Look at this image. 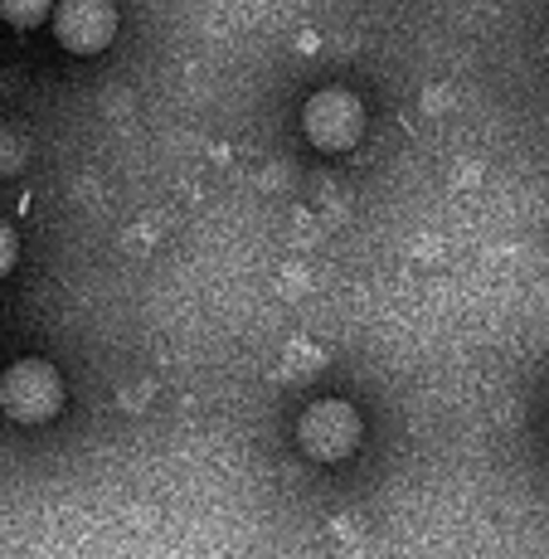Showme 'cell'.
I'll use <instances>...</instances> for the list:
<instances>
[{
    "label": "cell",
    "mask_w": 549,
    "mask_h": 559,
    "mask_svg": "<svg viewBox=\"0 0 549 559\" xmlns=\"http://www.w3.org/2000/svg\"><path fill=\"white\" fill-rule=\"evenodd\" d=\"M0 408L15 424H49L63 408V380L49 360H15L0 374Z\"/></svg>",
    "instance_id": "1"
},
{
    "label": "cell",
    "mask_w": 549,
    "mask_h": 559,
    "mask_svg": "<svg viewBox=\"0 0 549 559\" xmlns=\"http://www.w3.org/2000/svg\"><path fill=\"white\" fill-rule=\"evenodd\" d=\"M301 127H307L317 152H350L365 132V107L346 88H321L301 107Z\"/></svg>",
    "instance_id": "2"
},
{
    "label": "cell",
    "mask_w": 549,
    "mask_h": 559,
    "mask_svg": "<svg viewBox=\"0 0 549 559\" xmlns=\"http://www.w3.org/2000/svg\"><path fill=\"white\" fill-rule=\"evenodd\" d=\"M297 443L317 462H341L360 443V414L346 400H321L297 418Z\"/></svg>",
    "instance_id": "3"
},
{
    "label": "cell",
    "mask_w": 549,
    "mask_h": 559,
    "mask_svg": "<svg viewBox=\"0 0 549 559\" xmlns=\"http://www.w3.org/2000/svg\"><path fill=\"white\" fill-rule=\"evenodd\" d=\"M53 35L69 53H98L117 35L112 0H59L53 5Z\"/></svg>",
    "instance_id": "4"
},
{
    "label": "cell",
    "mask_w": 549,
    "mask_h": 559,
    "mask_svg": "<svg viewBox=\"0 0 549 559\" xmlns=\"http://www.w3.org/2000/svg\"><path fill=\"white\" fill-rule=\"evenodd\" d=\"M53 15V0H0V20H10L15 29H35Z\"/></svg>",
    "instance_id": "5"
},
{
    "label": "cell",
    "mask_w": 549,
    "mask_h": 559,
    "mask_svg": "<svg viewBox=\"0 0 549 559\" xmlns=\"http://www.w3.org/2000/svg\"><path fill=\"white\" fill-rule=\"evenodd\" d=\"M15 253H20V243H15V234H10V224H0V277L15 267Z\"/></svg>",
    "instance_id": "6"
},
{
    "label": "cell",
    "mask_w": 549,
    "mask_h": 559,
    "mask_svg": "<svg viewBox=\"0 0 549 559\" xmlns=\"http://www.w3.org/2000/svg\"><path fill=\"white\" fill-rule=\"evenodd\" d=\"M545 433H549V418H545Z\"/></svg>",
    "instance_id": "7"
}]
</instances>
